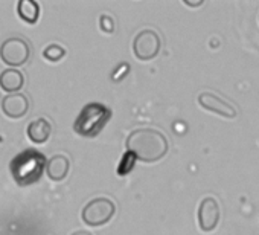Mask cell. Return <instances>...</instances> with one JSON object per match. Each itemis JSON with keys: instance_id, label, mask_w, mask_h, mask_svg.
Returning <instances> with one entry per match:
<instances>
[{"instance_id": "277c9868", "label": "cell", "mask_w": 259, "mask_h": 235, "mask_svg": "<svg viewBox=\"0 0 259 235\" xmlns=\"http://www.w3.org/2000/svg\"><path fill=\"white\" fill-rule=\"evenodd\" d=\"M116 212V205L107 197H96L90 200L82 209V221L87 226H102L108 223Z\"/></svg>"}, {"instance_id": "2e32d148", "label": "cell", "mask_w": 259, "mask_h": 235, "mask_svg": "<svg viewBox=\"0 0 259 235\" xmlns=\"http://www.w3.org/2000/svg\"><path fill=\"white\" fill-rule=\"evenodd\" d=\"M99 25H101V29L107 34L113 32L114 31V20L113 17H110L108 14H102L101 19H99Z\"/></svg>"}, {"instance_id": "52a82bcc", "label": "cell", "mask_w": 259, "mask_h": 235, "mask_svg": "<svg viewBox=\"0 0 259 235\" xmlns=\"http://www.w3.org/2000/svg\"><path fill=\"white\" fill-rule=\"evenodd\" d=\"M220 205L213 197H204L198 206V226L203 232H212L220 223Z\"/></svg>"}, {"instance_id": "8fae6325", "label": "cell", "mask_w": 259, "mask_h": 235, "mask_svg": "<svg viewBox=\"0 0 259 235\" xmlns=\"http://www.w3.org/2000/svg\"><path fill=\"white\" fill-rule=\"evenodd\" d=\"M52 133V126L45 118H38V120L32 121L28 126V138L34 144H45Z\"/></svg>"}, {"instance_id": "5bb4252c", "label": "cell", "mask_w": 259, "mask_h": 235, "mask_svg": "<svg viewBox=\"0 0 259 235\" xmlns=\"http://www.w3.org/2000/svg\"><path fill=\"white\" fill-rule=\"evenodd\" d=\"M136 161H138V158L132 151H125L122 159H120V162H119V165H117V174L119 176L130 174V173L133 171L135 165H136Z\"/></svg>"}, {"instance_id": "e0dca14e", "label": "cell", "mask_w": 259, "mask_h": 235, "mask_svg": "<svg viewBox=\"0 0 259 235\" xmlns=\"http://www.w3.org/2000/svg\"><path fill=\"white\" fill-rule=\"evenodd\" d=\"M183 4L188 5V7H201V5H203V2H200V4H192V2H189V0H183Z\"/></svg>"}, {"instance_id": "ac0fdd59", "label": "cell", "mask_w": 259, "mask_h": 235, "mask_svg": "<svg viewBox=\"0 0 259 235\" xmlns=\"http://www.w3.org/2000/svg\"><path fill=\"white\" fill-rule=\"evenodd\" d=\"M72 235H92V233L87 232V230H76V232H73Z\"/></svg>"}, {"instance_id": "9c48e42d", "label": "cell", "mask_w": 259, "mask_h": 235, "mask_svg": "<svg viewBox=\"0 0 259 235\" xmlns=\"http://www.w3.org/2000/svg\"><path fill=\"white\" fill-rule=\"evenodd\" d=\"M2 110H4V113L8 118L19 120V118H23L28 113V110H29V99H28L26 95H23L20 92L8 95L2 101Z\"/></svg>"}, {"instance_id": "ba28073f", "label": "cell", "mask_w": 259, "mask_h": 235, "mask_svg": "<svg viewBox=\"0 0 259 235\" xmlns=\"http://www.w3.org/2000/svg\"><path fill=\"white\" fill-rule=\"evenodd\" d=\"M198 104L207 110V111H212L218 116H223V118H227V120H233L236 116V107L232 105L230 102H227L226 99L220 98L218 95L215 93H210V92H203L198 95Z\"/></svg>"}, {"instance_id": "3957f363", "label": "cell", "mask_w": 259, "mask_h": 235, "mask_svg": "<svg viewBox=\"0 0 259 235\" xmlns=\"http://www.w3.org/2000/svg\"><path fill=\"white\" fill-rule=\"evenodd\" d=\"M110 118L111 110L108 107L99 102H90L82 107L73 124V130L82 138H95L102 132V129L110 121Z\"/></svg>"}, {"instance_id": "6da1fadb", "label": "cell", "mask_w": 259, "mask_h": 235, "mask_svg": "<svg viewBox=\"0 0 259 235\" xmlns=\"http://www.w3.org/2000/svg\"><path fill=\"white\" fill-rule=\"evenodd\" d=\"M168 139L154 129H138L126 138V151H132L138 161L153 164L163 159L168 153Z\"/></svg>"}, {"instance_id": "7c38bea8", "label": "cell", "mask_w": 259, "mask_h": 235, "mask_svg": "<svg viewBox=\"0 0 259 235\" xmlns=\"http://www.w3.org/2000/svg\"><path fill=\"white\" fill-rule=\"evenodd\" d=\"M25 84V76L17 69H7L0 73V87L8 93H19Z\"/></svg>"}, {"instance_id": "9a60e30c", "label": "cell", "mask_w": 259, "mask_h": 235, "mask_svg": "<svg viewBox=\"0 0 259 235\" xmlns=\"http://www.w3.org/2000/svg\"><path fill=\"white\" fill-rule=\"evenodd\" d=\"M66 55V49L60 45H49L45 51H43V57L52 63L60 61L63 57Z\"/></svg>"}, {"instance_id": "5b68a950", "label": "cell", "mask_w": 259, "mask_h": 235, "mask_svg": "<svg viewBox=\"0 0 259 235\" xmlns=\"http://www.w3.org/2000/svg\"><path fill=\"white\" fill-rule=\"evenodd\" d=\"M31 57L29 43L22 37H11L0 46V58L8 66H23Z\"/></svg>"}, {"instance_id": "4fadbf2b", "label": "cell", "mask_w": 259, "mask_h": 235, "mask_svg": "<svg viewBox=\"0 0 259 235\" xmlns=\"http://www.w3.org/2000/svg\"><path fill=\"white\" fill-rule=\"evenodd\" d=\"M17 13L20 19H23L26 23L34 25L38 20L40 16V7L34 0H20L17 4Z\"/></svg>"}, {"instance_id": "30bf717a", "label": "cell", "mask_w": 259, "mask_h": 235, "mask_svg": "<svg viewBox=\"0 0 259 235\" xmlns=\"http://www.w3.org/2000/svg\"><path fill=\"white\" fill-rule=\"evenodd\" d=\"M70 170V162L66 156L63 154H55L52 156L48 164H46V174L51 180L54 182H61L67 177Z\"/></svg>"}, {"instance_id": "8992f818", "label": "cell", "mask_w": 259, "mask_h": 235, "mask_svg": "<svg viewBox=\"0 0 259 235\" xmlns=\"http://www.w3.org/2000/svg\"><path fill=\"white\" fill-rule=\"evenodd\" d=\"M162 42L156 31L144 29L133 40V54L141 61H150L160 54Z\"/></svg>"}, {"instance_id": "7a4b0ae2", "label": "cell", "mask_w": 259, "mask_h": 235, "mask_svg": "<svg viewBox=\"0 0 259 235\" xmlns=\"http://www.w3.org/2000/svg\"><path fill=\"white\" fill-rule=\"evenodd\" d=\"M46 164V158L41 153L35 150H26L13 159L10 168L14 180L20 186H26L40 180Z\"/></svg>"}]
</instances>
